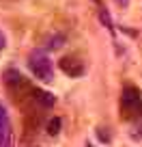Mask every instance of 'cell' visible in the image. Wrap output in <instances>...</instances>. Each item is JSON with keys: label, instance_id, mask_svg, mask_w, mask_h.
Returning a JSON list of instances; mask_svg holds the SVG:
<instances>
[{"label": "cell", "instance_id": "cell-1", "mask_svg": "<svg viewBox=\"0 0 142 147\" xmlns=\"http://www.w3.org/2000/svg\"><path fill=\"white\" fill-rule=\"evenodd\" d=\"M121 117L127 121L142 119V93L136 87H125L121 93Z\"/></svg>", "mask_w": 142, "mask_h": 147}, {"label": "cell", "instance_id": "cell-2", "mask_svg": "<svg viewBox=\"0 0 142 147\" xmlns=\"http://www.w3.org/2000/svg\"><path fill=\"white\" fill-rule=\"evenodd\" d=\"M28 67H30L32 76L41 82H52L54 80V65H52L50 56L43 50H35L28 56Z\"/></svg>", "mask_w": 142, "mask_h": 147}, {"label": "cell", "instance_id": "cell-3", "mask_svg": "<svg viewBox=\"0 0 142 147\" xmlns=\"http://www.w3.org/2000/svg\"><path fill=\"white\" fill-rule=\"evenodd\" d=\"M0 147H15L13 141V125H11L9 113L0 104Z\"/></svg>", "mask_w": 142, "mask_h": 147}, {"label": "cell", "instance_id": "cell-4", "mask_svg": "<svg viewBox=\"0 0 142 147\" xmlns=\"http://www.w3.org/2000/svg\"><path fill=\"white\" fill-rule=\"evenodd\" d=\"M60 69H63L67 76L75 78V76H82V74H84V63H82V61H78V59L67 56V59H60Z\"/></svg>", "mask_w": 142, "mask_h": 147}, {"label": "cell", "instance_id": "cell-5", "mask_svg": "<svg viewBox=\"0 0 142 147\" xmlns=\"http://www.w3.org/2000/svg\"><path fill=\"white\" fill-rule=\"evenodd\" d=\"M35 100H39L41 104H45V106H52L56 102V97L50 95V93H45V91H35Z\"/></svg>", "mask_w": 142, "mask_h": 147}, {"label": "cell", "instance_id": "cell-6", "mask_svg": "<svg viewBox=\"0 0 142 147\" xmlns=\"http://www.w3.org/2000/svg\"><path fill=\"white\" fill-rule=\"evenodd\" d=\"M47 132H50L52 136L60 132V119H58V117H54V119H52L50 123H47Z\"/></svg>", "mask_w": 142, "mask_h": 147}, {"label": "cell", "instance_id": "cell-7", "mask_svg": "<svg viewBox=\"0 0 142 147\" xmlns=\"http://www.w3.org/2000/svg\"><path fill=\"white\" fill-rule=\"evenodd\" d=\"M60 46H63V37H52L47 43V50H58Z\"/></svg>", "mask_w": 142, "mask_h": 147}, {"label": "cell", "instance_id": "cell-8", "mask_svg": "<svg viewBox=\"0 0 142 147\" xmlns=\"http://www.w3.org/2000/svg\"><path fill=\"white\" fill-rule=\"evenodd\" d=\"M116 2V7H121V9H127V5H129V0H114Z\"/></svg>", "mask_w": 142, "mask_h": 147}, {"label": "cell", "instance_id": "cell-9", "mask_svg": "<svg viewBox=\"0 0 142 147\" xmlns=\"http://www.w3.org/2000/svg\"><path fill=\"white\" fill-rule=\"evenodd\" d=\"M7 46V39H5V35H2V32H0V50H2V48Z\"/></svg>", "mask_w": 142, "mask_h": 147}]
</instances>
